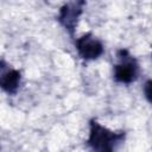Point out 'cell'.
I'll use <instances>...</instances> for the list:
<instances>
[{
	"instance_id": "cell-5",
	"label": "cell",
	"mask_w": 152,
	"mask_h": 152,
	"mask_svg": "<svg viewBox=\"0 0 152 152\" xmlns=\"http://www.w3.org/2000/svg\"><path fill=\"white\" fill-rule=\"evenodd\" d=\"M0 70H1V74H0L1 89L8 95L17 94L21 84V72L18 69L7 66L4 59H1L0 62Z\"/></svg>"
},
{
	"instance_id": "cell-3",
	"label": "cell",
	"mask_w": 152,
	"mask_h": 152,
	"mask_svg": "<svg viewBox=\"0 0 152 152\" xmlns=\"http://www.w3.org/2000/svg\"><path fill=\"white\" fill-rule=\"evenodd\" d=\"M87 1L88 0H70L64 4L58 11L57 20L71 38L75 37V31L78 20L83 14Z\"/></svg>"
},
{
	"instance_id": "cell-2",
	"label": "cell",
	"mask_w": 152,
	"mask_h": 152,
	"mask_svg": "<svg viewBox=\"0 0 152 152\" xmlns=\"http://www.w3.org/2000/svg\"><path fill=\"white\" fill-rule=\"evenodd\" d=\"M116 63L113 66V78L116 83L131 84L139 77L140 68L137 58L127 50L119 49L115 53Z\"/></svg>"
},
{
	"instance_id": "cell-7",
	"label": "cell",
	"mask_w": 152,
	"mask_h": 152,
	"mask_svg": "<svg viewBox=\"0 0 152 152\" xmlns=\"http://www.w3.org/2000/svg\"><path fill=\"white\" fill-rule=\"evenodd\" d=\"M151 48H152V46H151ZM151 56H152V53H151Z\"/></svg>"
},
{
	"instance_id": "cell-4",
	"label": "cell",
	"mask_w": 152,
	"mask_h": 152,
	"mask_svg": "<svg viewBox=\"0 0 152 152\" xmlns=\"http://www.w3.org/2000/svg\"><path fill=\"white\" fill-rule=\"evenodd\" d=\"M75 48L78 56L84 61H95L104 52L102 42L91 32L83 33L75 40Z\"/></svg>"
},
{
	"instance_id": "cell-6",
	"label": "cell",
	"mask_w": 152,
	"mask_h": 152,
	"mask_svg": "<svg viewBox=\"0 0 152 152\" xmlns=\"http://www.w3.org/2000/svg\"><path fill=\"white\" fill-rule=\"evenodd\" d=\"M144 96L145 99L147 100V102L152 106V80H147L145 83H144Z\"/></svg>"
},
{
	"instance_id": "cell-1",
	"label": "cell",
	"mask_w": 152,
	"mask_h": 152,
	"mask_svg": "<svg viewBox=\"0 0 152 152\" xmlns=\"http://www.w3.org/2000/svg\"><path fill=\"white\" fill-rule=\"evenodd\" d=\"M125 139L126 132L112 131L100 124L96 119L89 120V133L86 142L93 151L113 152L124 144Z\"/></svg>"
}]
</instances>
